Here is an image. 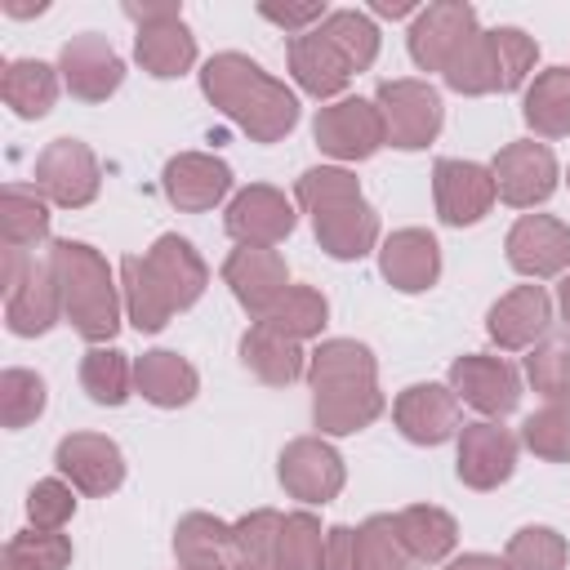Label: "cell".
I'll use <instances>...</instances> for the list:
<instances>
[{"mask_svg": "<svg viewBox=\"0 0 570 570\" xmlns=\"http://www.w3.org/2000/svg\"><path fill=\"white\" fill-rule=\"evenodd\" d=\"M307 383H312V419L321 432L347 436L383 414V392L365 343L352 338L321 343L307 361Z\"/></svg>", "mask_w": 570, "mask_h": 570, "instance_id": "1", "label": "cell"}, {"mask_svg": "<svg viewBox=\"0 0 570 570\" xmlns=\"http://www.w3.org/2000/svg\"><path fill=\"white\" fill-rule=\"evenodd\" d=\"M200 89L254 142H276L298 120V98L281 80H272L258 62H249L245 53H214L200 71Z\"/></svg>", "mask_w": 570, "mask_h": 570, "instance_id": "2", "label": "cell"}, {"mask_svg": "<svg viewBox=\"0 0 570 570\" xmlns=\"http://www.w3.org/2000/svg\"><path fill=\"white\" fill-rule=\"evenodd\" d=\"M374 53L379 27L356 9H334L321 27L289 40V71L307 94L330 98L352 80V71H365Z\"/></svg>", "mask_w": 570, "mask_h": 570, "instance_id": "3", "label": "cell"}, {"mask_svg": "<svg viewBox=\"0 0 570 570\" xmlns=\"http://www.w3.org/2000/svg\"><path fill=\"white\" fill-rule=\"evenodd\" d=\"M294 191H298V205L312 214L316 240H321L325 254H334V258H361V254L374 249V240H379V214L365 205L356 174L321 165V169H307Z\"/></svg>", "mask_w": 570, "mask_h": 570, "instance_id": "4", "label": "cell"}, {"mask_svg": "<svg viewBox=\"0 0 570 570\" xmlns=\"http://www.w3.org/2000/svg\"><path fill=\"white\" fill-rule=\"evenodd\" d=\"M49 263H53L58 289H62V312L76 325V334L89 343L111 338L120 325V298H116L107 258L80 240H58L49 249Z\"/></svg>", "mask_w": 570, "mask_h": 570, "instance_id": "5", "label": "cell"}, {"mask_svg": "<svg viewBox=\"0 0 570 570\" xmlns=\"http://www.w3.org/2000/svg\"><path fill=\"white\" fill-rule=\"evenodd\" d=\"M0 285H4V316L13 334H45L58 312H62V289L53 276V263H36L22 249H4V267H0Z\"/></svg>", "mask_w": 570, "mask_h": 570, "instance_id": "6", "label": "cell"}, {"mask_svg": "<svg viewBox=\"0 0 570 570\" xmlns=\"http://www.w3.org/2000/svg\"><path fill=\"white\" fill-rule=\"evenodd\" d=\"M125 18L138 22L134 53L151 76H183L196 58V40L183 22L178 4H125Z\"/></svg>", "mask_w": 570, "mask_h": 570, "instance_id": "7", "label": "cell"}, {"mask_svg": "<svg viewBox=\"0 0 570 570\" xmlns=\"http://www.w3.org/2000/svg\"><path fill=\"white\" fill-rule=\"evenodd\" d=\"M379 111L392 147H428L441 129V94L428 80H383L379 85Z\"/></svg>", "mask_w": 570, "mask_h": 570, "instance_id": "8", "label": "cell"}, {"mask_svg": "<svg viewBox=\"0 0 570 570\" xmlns=\"http://www.w3.org/2000/svg\"><path fill=\"white\" fill-rule=\"evenodd\" d=\"M36 187L62 205V209H80L98 196V160L80 138H53L40 156H36Z\"/></svg>", "mask_w": 570, "mask_h": 570, "instance_id": "9", "label": "cell"}, {"mask_svg": "<svg viewBox=\"0 0 570 570\" xmlns=\"http://www.w3.org/2000/svg\"><path fill=\"white\" fill-rule=\"evenodd\" d=\"M316 142H321V151H330L338 160H365V156H374L387 142L379 102L343 98V102L321 107V116H316Z\"/></svg>", "mask_w": 570, "mask_h": 570, "instance_id": "10", "label": "cell"}, {"mask_svg": "<svg viewBox=\"0 0 570 570\" xmlns=\"http://www.w3.org/2000/svg\"><path fill=\"white\" fill-rule=\"evenodd\" d=\"M490 174H494V191L517 209H530V205L548 200L552 187H557V160L543 142H508L494 156Z\"/></svg>", "mask_w": 570, "mask_h": 570, "instance_id": "11", "label": "cell"}, {"mask_svg": "<svg viewBox=\"0 0 570 570\" xmlns=\"http://www.w3.org/2000/svg\"><path fill=\"white\" fill-rule=\"evenodd\" d=\"M281 485L303 503H330L343 490V459L321 436H298L281 450Z\"/></svg>", "mask_w": 570, "mask_h": 570, "instance_id": "12", "label": "cell"}, {"mask_svg": "<svg viewBox=\"0 0 570 570\" xmlns=\"http://www.w3.org/2000/svg\"><path fill=\"white\" fill-rule=\"evenodd\" d=\"M432 191H436V214L450 227L476 223L494 205V174L476 160H436L432 169Z\"/></svg>", "mask_w": 570, "mask_h": 570, "instance_id": "13", "label": "cell"}, {"mask_svg": "<svg viewBox=\"0 0 570 570\" xmlns=\"http://www.w3.org/2000/svg\"><path fill=\"white\" fill-rule=\"evenodd\" d=\"M223 281H227L232 294H236L249 312H258V316H267V312L276 307V298L289 289L285 258H281L272 245H240V249H232L227 263H223Z\"/></svg>", "mask_w": 570, "mask_h": 570, "instance_id": "14", "label": "cell"}, {"mask_svg": "<svg viewBox=\"0 0 570 570\" xmlns=\"http://www.w3.org/2000/svg\"><path fill=\"white\" fill-rule=\"evenodd\" d=\"M508 263L521 276H557L570 267V227L552 214H525L508 232Z\"/></svg>", "mask_w": 570, "mask_h": 570, "instance_id": "15", "label": "cell"}, {"mask_svg": "<svg viewBox=\"0 0 570 570\" xmlns=\"http://www.w3.org/2000/svg\"><path fill=\"white\" fill-rule=\"evenodd\" d=\"M58 67H62L67 89H71L76 98H85V102H102V98L116 94L120 80H125V62H120V53H116L102 36H94V31L71 36V40L62 45Z\"/></svg>", "mask_w": 570, "mask_h": 570, "instance_id": "16", "label": "cell"}, {"mask_svg": "<svg viewBox=\"0 0 570 570\" xmlns=\"http://www.w3.org/2000/svg\"><path fill=\"white\" fill-rule=\"evenodd\" d=\"M450 392L481 414H508L521 401V379L503 356H459L450 365Z\"/></svg>", "mask_w": 570, "mask_h": 570, "instance_id": "17", "label": "cell"}, {"mask_svg": "<svg viewBox=\"0 0 570 570\" xmlns=\"http://www.w3.org/2000/svg\"><path fill=\"white\" fill-rule=\"evenodd\" d=\"M476 31V13L472 4L463 0H441V4H428L419 13V22L410 27V58L423 67V71H441L450 62V53Z\"/></svg>", "mask_w": 570, "mask_h": 570, "instance_id": "18", "label": "cell"}, {"mask_svg": "<svg viewBox=\"0 0 570 570\" xmlns=\"http://www.w3.org/2000/svg\"><path fill=\"white\" fill-rule=\"evenodd\" d=\"M396 428L414 441V445H441L459 432V396L441 383H414L396 396L392 405Z\"/></svg>", "mask_w": 570, "mask_h": 570, "instance_id": "19", "label": "cell"}, {"mask_svg": "<svg viewBox=\"0 0 570 570\" xmlns=\"http://www.w3.org/2000/svg\"><path fill=\"white\" fill-rule=\"evenodd\" d=\"M517 436L499 423H468L459 436V481L472 490H494L512 476Z\"/></svg>", "mask_w": 570, "mask_h": 570, "instance_id": "20", "label": "cell"}, {"mask_svg": "<svg viewBox=\"0 0 570 570\" xmlns=\"http://www.w3.org/2000/svg\"><path fill=\"white\" fill-rule=\"evenodd\" d=\"M58 468L85 494H111L125 481L120 445L107 441V436H98V432H71V436H62L58 441Z\"/></svg>", "mask_w": 570, "mask_h": 570, "instance_id": "21", "label": "cell"}, {"mask_svg": "<svg viewBox=\"0 0 570 570\" xmlns=\"http://www.w3.org/2000/svg\"><path fill=\"white\" fill-rule=\"evenodd\" d=\"M227 232L240 245H276L294 232V209L276 187H245L227 205Z\"/></svg>", "mask_w": 570, "mask_h": 570, "instance_id": "22", "label": "cell"}, {"mask_svg": "<svg viewBox=\"0 0 570 570\" xmlns=\"http://www.w3.org/2000/svg\"><path fill=\"white\" fill-rule=\"evenodd\" d=\"M379 267H383V276H387L396 289L419 294V289L436 285V276H441V245H436V236L423 232V227H401V232H392V236L383 240Z\"/></svg>", "mask_w": 570, "mask_h": 570, "instance_id": "23", "label": "cell"}, {"mask_svg": "<svg viewBox=\"0 0 570 570\" xmlns=\"http://www.w3.org/2000/svg\"><path fill=\"white\" fill-rule=\"evenodd\" d=\"M165 196L178 205V209H214L227 187H232V169L218 160V156H205V151H183L165 165Z\"/></svg>", "mask_w": 570, "mask_h": 570, "instance_id": "24", "label": "cell"}, {"mask_svg": "<svg viewBox=\"0 0 570 570\" xmlns=\"http://www.w3.org/2000/svg\"><path fill=\"white\" fill-rule=\"evenodd\" d=\"M548 325H552V298L543 294V285H517L485 316V330L499 347H530L539 334H548Z\"/></svg>", "mask_w": 570, "mask_h": 570, "instance_id": "25", "label": "cell"}, {"mask_svg": "<svg viewBox=\"0 0 570 570\" xmlns=\"http://www.w3.org/2000/svg\"><path fill=\"white\" fill-rule=\"evenodd\" d=\"M142 258H147L151 276L160 281V289H165V298H169V307H174V312L191 307V303L205 294L209 272H205L200 254L191 249V240H183V236H174V232H169V236H160Z\"/></svg>", "mask_w": 570, "mask_h": 570, "instance_id": "26", "label": "cell"}, {"mask_svg": "<svg viewBox=\"0 0 570 570\" xmlns=\"http://www.w3.org/2000/svg\"><path fill=\"white\" fill-rule=\"evenodd\" d=\"M174 557L183 570H232L240 566L236 530L209 512H191L174 530Z\"/></svg>", "mask_w": 570, "mask_h": 570, "instance_id": "27", "label": "cell"}, {"mask_svg": "<svg viewBox=\"0 0 570 570\" xmlns=\"http://www.w3.org/2000/svg\"><path fill=\"white\" fill-rule=\"evenodd\" d=\"M240 361H245L263 383H272V387H285V383H294V379L303 374V347H298V338L272 330L267 321H258V325L245 330V338H240Z\"/></svg>", "mask_w": 570, "mask_h": 570, "instance_id": "28", "label": "cell"}, {"mask_svg": "<svg viewBox=\"0 0 570 570\" xmlns=\"http://www.w3.org/2000/svg\"><path fill=\"white\" fill-rule=\"evenodd\" d=\"M134 387H138L151 405L174 410V405H187V401L196 396L200 379H196V370H191L178 352H142V356L134 361Z\"/></svg>", "mask_w": 570, "mask_h": 570, "instance_id": "29", "label": "cell"}, {"mask_svg": "<svg viewBox=\"0 0 570 570\" xmlns=\"http://www.w3.org/2000/svg\"><path fill=\"white\" fill-rule=\"evenodd\" d=\"M525 125L543 138H566L570 134V67H552L534 76L525 89Z\"/></svg>", "mask_w": 570, "mask_h": 570, "instance_id": "30", "label": "cell"}, {"mask_svg": "<svg viewBox=\"0 0 570 570\" xmlns=\"http://www.w3.org/2000/svg\"><path fill=\"white\" fill-rule=\"evenodd\" d=\"M441 76L450 80V89L459 94H490L499 89V53H494V31H472L450 62L441 67Z\"/></svg>", "mask_w": 570, "mask_h": 570, "instance_id": "31", "label": "cell"}, {"mask_svg": "<svg viewBox=\"0 0 570 570\" xmlns=\"http://www.w3.org/2000/svg\"><path fill=\"white\" fill-rule=\"evenodd\" d=\"M396 525H401V539L410 548L414 561H441L450 557L454 539H459V525L450 512L432 508V503H414V508H401L396 512Z\"/></svg>", "mask_w": 570, "mask_h": 570, "instance_id": "32", "label": "cell"}, {"mask_svg": "<svg viewBox=\"0 0 570 570\" xmlns=\"http://www.w3.org/2000/svg\"><path fill=\"white\" fill-rule=\"evenodd\" d=\"M0 94H4V102H9L18 116L36 120V116H45V111L53 107V98H58V76H53V67H45V62H36V58H18V62L4 67Z\"/></svg>", "mask_w": 570, "mask_h": 570, "instance_id": "33", "label": "cell"}, {"mask_svg": "<svg viewBox=\"0 0 570 570\" xmlns=\"http://www.w3.org/2000/svg\"><path fill=\"white\" fill-rule=\"evenodd\" d=\"M120 285H125V307H129V321L138 325V330H160L169 316H174V307H169V298H165V289H160V281L151 276V267H147V258H138V254H129L125 263H120Z\"/></svg>", "mask_w": 570, "mask_h": 570, "instance_id": "34", "label": "cell"}, {"mask_svg": "<svg viewBox=\"0 0 570 570\" xmlns=\"http://www.w3.org/2000/svg\"><path fill=\"white\" fill-rule=\"evenodd\" d=\"M0 227H4V249H31L49 236V209L36 191L27 187H4L0 196Z\"/></svg>", "mask_w": 570, "mask_h": 570, "instance_id": "35", "label": "cell"}, {"mask_svg": "<svg viewBox=\"0 0 570 570\" xmlns=\"http://www.w3.org/2000/svg\"><path fill=\"white\" fill-rule=\"evenodd\" d=\"M356 557H361V570H410L414 561L396 517H370L365 525H356Z\"/></svg>", "mask_w": 570, "mask_h": 570, "instance_id": "36", "label": "cell"}, {"mask_svg": "<svg viewBox=\"0 0 570 570\" xmlns=\"http://www.w3.org/2000/svg\"><path fill=\"white\" fill-rule=\"evenodd\" d=\"M129 379H134V370H129L125 352H116V347H89L80 361V383L98 405H120L129 396Z\"/></svg>", "mask_w": 570, "mask_h": 570, "instance_id": "37", "label": "cell"}, {"mask_svg": "<svg viewBox=\"0 0 570 570\" xmlns=\"http://www.w3.org/2000/svg\"><path fill=\"white\" fill-rule=\"evenodd\" d=\"M325 566V530L312 512H289L281 525L276 570H321Z\"/></svg>", "mask_w": 570, "mask_h": 570, "instance_id": "38", "label": "cell"}, {"mask_svg": "<svg viewBox=\"0 0 570 570\" xmlns=\"http://www.w3.org/2000/svg\"><path fill=\"white\" fill-rule=\"evenodd\" d=\"M325 312H330V307H325V298H321L316 289H307V285H289L263 321H267L272 330L289 334V338H307V334H321Z\"/></svg>", "mask_w": 570, "mask_h": 570, "instance_id": "39", "label": "cell"}, {"mask_svg": "<svg viewBox=\"0 0 570 570\" xmlns=\"http://www.w3.org/2000/svg\"><path fill=\"white\" fill-rule=\"evenodd\" d=\"M566 539L548 525H525L508 539V570H566Z\"/></svg>", "mask_w": 570, "mask_h": 570, "instance_id": "40", "label": "cell"}, {"mask_svg": "<svg viewBox=\"0 0 570 570\" xmlns=\"http://www.w3.org/2000/svg\"><path fill=\"white\" fill-rule=\"evenodd\" d=\"M521 441H525L539 459L566 463V459H570V401H548L543 410H534V414L521 423Z\"/></svg>", "mask_w": 570, "mask_h": 570, "instance_id": "41", "label": "cell"}, {"mask_svg": "<svg viewBox=\"0 0 570 570\" xmlns=\"http://www.w3.org/2000/svg\"><path fill=\"white\" fill-rule=\"evenodd\" d=\"M281 525L285 517L272 512V508H258L249 517H240L232 530H236V552L245 566H267L276 570V552H281Z\"/></svg>", "mask_w": 570, "mask_h": 570, "instance_id": "42", "label": "cell"}, {"mask_svg": "<svg viewBox=\"0 0 570 570\" xmlns=\"http://www.w3.org/2000/svg\"><path fill=\"white\" fill-rule=\"evenodd\" d=\"M525 374L534 392L548 401H570V338H548L525 356Z\"/></svg>", "mask_w": 570, "mask_h": 570, "instance_id": "43", "label": "cell"}, {"mask_svg": "<svg viewBox=\"0 0 570 570\" xmlns=\"http://www.w3.org/2000/svg\"><path fill=\"white\" fill-rule=\"evenodd\" d=\"M45 410V383L31 370H4L0 374V419L4 428H27Z\"/></svg>", "mask_w": 570, "mask_h": 570, "instance_id": "44", "label": "cell"}, {"mask_svg": "<svg viewBox=\"0 0 570 570\" xmlns=\"http://www.w3.org/2000/svg\"><path fill=\"white\" fill-rule=\"evenodd\" d=\"M494 53H499V89H517L525 85L530 67H534V40L517 27H499L494 31Z\"/></svg>", "mask_w": 570, "mask_h": 570, "instance_id": "45", "label": "cell"}, {"mask_svg": "<svg viewBox=\"0 0 570 570\" xmlns=\"http://www.w3.org/2000/svg\"><path fill=\"white\" fill-rule=\"evenodd\" d=\"M27 512H31L36 530H58L76 512V499L62 481H36L31 494H27Z\"/></svg>", "mask_w": 570, "mask_h": 570, "instance_id": "46", "label": "cell"}, {"mask_svg": "<svg viewBox=\"0 0 570 570\" xmlns=\"http://www.w3.org/2000/svg\"><path fill=\"white\" fill-rule=\"evenodd\" d=\"M45 570H67V561H71V543H67V534H58V530H22V534H13Z\"/></svg>", "mask_w": 570, "mask_h": 570, "instance_id": "47", "label": "cell"}, {"mask_svg": "<svg viewBox=\"0 0 570 570\" xmlns=\"http://www.w3.org/2000/svg\"><path fill=\"white\" fill-rule=\"evenodd\" d=\"M258 13L267 18V22H276V27H285V31H312V22H325L330 13H325V4H258Z\"/></svg>", "mask_w": 570, "mask_h": 570, "instance_id": "48", "label": "cell"}, {"mask_svg": "<svg viewBox=\"0 0 570 570\" xmlns=\"http://www.w3.org/2000/svg\"><path fill=\"white\" fill-rule=\"evenodd\" d=\"M321 570H361L356 530H352V525H330V530H325V566H321Z\"/></svg>", "mask_w": 570, "mask_h": 570, "instance_id": "49", "label": "cell"}, {"mask_svg": "<svg viewBox=\"0 0 570 570\" xmlns=\"http://www.w3.org/2000/svg\"><path fill=\"white\" fill-rule=\"evenodd\" d=\"M0 570H45V566H40L18 539H9V543H4V557H0Z\"/></svg>", "mask_w": 570, "mask_h": 570, "instance_id": "50", "label": "cell"}, {"mask_svg": "<svg viewBox=\"0 0 570 570\" xmlns=\"http://www.w3.org/2000/svg\"><path fill=\"white\" fill-rule=\"evenodd\" d=\"M445 570H508V561H499V557H485V552H468V557L450 561Z\"/></svg>", "mask_w": 570, "mask_h": 570, "instance_id": "51", "label": "cell"}, {"mask_svg": "<svg viewBox=\"0 0 570 570\" xmlns=\"http://www.w3.org/2000/svg\"><path fill=\"white\" fill-rule=\"evenodd\" d=\"M374 13H383V18H401V13H410V4H405V0H379Z\"/></svg>", "mask_w": 570, "mask_h": 570, "instance_id": "52", "label": "cell"}, {"mask_svg": "<svg viewBox=\"0 0 570 570\" xmlns=\"http://www.w3.org/2000/svg\"><path fill=\"white\" fill-rule=\"evenodd\" d=\"M4 9H9L13 18H27V13H40L45 4H27V0H4Z\"/></svg>", "mask_w": 570, "mask_h": 570, "instance_id": "53", "label": "cell"}, {"mask_svg": "<svg viewBox=\"0 0 570 570\" xmlns=\"http://www.w3.org/2000/svg\"><path fill=\"white\" fill-rule=\"evenodd\" d=\"M561 316H566V321H570V276H566V281H561Z\"/></svg>", "mask_w": 570, "mask_h": 570, "instance_id": "54", "label": "cell"}, {"mask_svg": "<svg viewBox=\"0 0 570 570\" xmlns=\"http://www.w3.org/2000/svg\"><path fill=\"white\" fill-rule=\"evenodd\" d=\"M232 570H267V566H245V561H240V566H232Z\"/></svg>", "mask_w": 570, "mask_h": 570, "instance_id": "55", "label": "cell"}]
</instances>
